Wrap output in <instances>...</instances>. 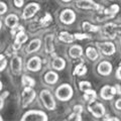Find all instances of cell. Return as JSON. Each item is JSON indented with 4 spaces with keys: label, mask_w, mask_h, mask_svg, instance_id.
<instances>
[{
    "label": "cell",
    "mask_w": 121,
    "mask_h": 121,
    "mask_svg": "<svg viewBox=\"0 0 121 121\" xmlns=\"http://www.w3.org/2000/svg\"><path fill=\"white\" fill-rule=\"evenodd\" d=\"M104 120L106 121H108V120H110V121H118L119 119L117 118V117H111V116H107L106 118H104Z\"/></svg>",
    "instance_id": "cell-41"
},
{
    "label": "cell",
    "mask_w": 121,
    "mask_h": 121,
    "mask_svg": "<svg viewBox=\"0 0 121 121\" xmlns=\"http://www.w3.org/2000/svg\"><path fill=\"white\" fill-rule=\"evenodd\" d=\"M59 39L60 41H64V43H73L76 39H75L74 35H71V33L67 32V31H62V32H60V35H59Z\"/></svg>",
    "instance_id": "cell-20"
},
{
    "label": "cell",
    "mask_w": 121,
    "mask_h": 121,
    "mask_svg": "<svg viewBox=\"0 0 121 121\" xmlns=\"http://www.w3.org/2000/svg\"><path fill=\"white\" fill-rule=\"evenodd\" d=\"M115 107H116V109H118V110H121V99H118L115 102Z\"/></svg>",
    "instance_id": "cell-40"
},
{
    "label": "cell",
    "mask_w": 121,
    "mask_h": 121,
    "mask_svg": "<svg viewBox=\"0 0 121 121\" xmlns=\"http://www.w3.org/2000/svg\"><path fill=\"white\" fill-rule=\"evenodd\" d=\"M87 73V67L84 64H79L76 66L74 70V75L75 76H84Z\"/></svg>",
    "instance_id": "cell-24"
},
{
    "label": "cell",
    "mask_w": 121,
    "mask_h": 121,
    "mask_svg": "<svg viewBox=\"0 0 121 121\" xmlns=\"http://www.w3.org/2000/svg\"><path fill=\"white\" fill-rule=\"evenodd\" d=\"M76 7L81 9H90V10H98L101 9L99 4L94 2L93 0H77L76 1Z\"/></svg>",
    "instance_id": "cell-7"
},
{
    "label": "cell",
    "mask_w": 121,
    "mask_h": 121,
    "mask_svg": "<svg viewBox=\"0 0 121 121\" xmlns=\"http://www.w3.org/2000/svg\"><path fill=\"white\" fill-rule=\"evenodd\" d=\"M21 58L18 56H14L11 59L10 62V67H11V71L12 73L15 75H18L21 72V68H22V62H21Z\"/></svg>",
    "instance_id": "cell-13"
},
{
    "label": "cell",
    "mask_w": 121,
    "mask_h": 121,
    "mask_svg": "<svg viewBox=\"0 0 121 121\" xmlns=\"http://www.w3.org/2000/svg\"><path fill=\"white\" fill-rule=\"evenodd\" d=\"M56 96L60 101H69L73 97V88L69 84H63L56 91Z\"/></svg>",
    "instance_id": "cell-1"
},
{
    "label": "cell",
    "mask_w": 121,
    "mask_h": 121,
    "mask_svg": "<svg viewBox=\"0 0 121 121\" xmlns=\"http://www.w3.org/2000/svg\"><path fill=\"white\" fill-rule=\"evenodd\" d=\"M88 110L96 118H101L105 115V107L103 106V104L96 101L90 102V104L88 105Z\"/></svg>",
    "instance_id": "cell-4"
},
{
    "label": "cell",
    "mask_w": 121,
    "mask_h": 121,
    "mask_svg": "<svg viewBox=\"0 0 121 121\" xmlns=\"http://www.w3.org/2000/svg\"><path fill=\"white\" fill-rule=\"evenodd\" d=\"M86 56L87 58L91 60H96L98 58H99V54L96 51V48H94L92 47H89L86 48Z\"/></svg>",
    "instance_id": "cell-22"
},
{
    "label": "cell",
    "mask_w": 121,
    "mask_h": 121,
    "mask_svg": "<svg viewBox=\"0 0 121 121\" xmlns=\"http://www.w3.org/2000/svg\"><path fill=\"white\" fill-rule=\"evenodd\" d=\"M59 80V76L56 73L52 71H50L48 72L47 74L44 75V82L47 83V84H50V85H54L56 84V82Z\"/></svg>",
    "instance_id": "cell-19"
},
{
    "label": "cell",
    "mask_w": 121,
    "mask_h": 121,
    "mask_svg": "<svg viewBox=\"0 0 121 121\" xmlns=\"http://www.w3.org/2000/svg\"><path fill=\"white\" fill-rule=\"evenodd\" d=\"M96 98H97V94H96L95 91L92 90V89L84 92V99H85V101L89 102V103L92 101H95Z\"/></svg>",
    "instance_id": "cell-23"
},
{
    "label": "cell",
    "mask_w": 121,
    "mask_h": 121,
    "mask_svg": "<svg viewBox=\"0 0 121 121\" xmlns=\"http://www.w3.org/2000/svg\"><path fill=\"white\" fill-rule=\"evenodd\" d=\"M44 48L48 54H54L55 47H54V35H48L44 39Z\"/></svg>",
    "instance_id": "cell-16"
},
{
    "label": "cell",
    "mask_w": 121,
    "mask_h": 121,
    "mask_svg": "<svg viewBox=\"0 0 121 121\" xmlns=\"http://www.w3.org/2000/svg\"><path fill=\"white\" fill-rule=\"evenodd\" d=\"M0 60H1V65H0V71H3L5 69V67H6V64H7V62H6V59H5V56H3L2 54L0 55Z\"/></svg>",
    "instance_id": "cell-33"
},
{
    "label": "cell",
    "mask_w": 121,
    "mask_h": 121,
    "mask_svg": "<svg viewBox=\"0 0 121 121\" xmlns=\"http://www.w3.org/2000/svg\"><path fill=\"white\" fill-rule=\"evenodd\" d=\"M13 2H14V5L16 7H21L23 5L24 0H13Z\"/></svg>",
    "instance_id": "cell-37"
},
{
    "label": "cell",
    "mask_w": 121,
    "mask_h": 121,
    "mask_svg": "<svg viewBox=\"0 0 121 121\" xmlns=\"http://www.w3.org/2000/svg\"><path fill=\"white\" fill-rule=\"evenodd\" d=\"M20 48H21V44L18 43H16V41H14V43H13V45H12V48H13V50H14V51H18Z\"/></svg>",
    "instance_id": "cell-38"
},
{
    "label": "cell",
    "mask_w": 121,
    "mask_h": 121,
    "mask_svg": "<svg viewBox=\"0 0 121 121\" xmlns=\"http://www.w3.org/2000/svg\"><path fill=\"white\" fill-rule=\"evenodd\" d=\"M82 27L85 31H90V32H96L99 30V26H96V25H92L90 22H83L82 23Z\"/></svg>",
    "instance_id": "cell-26"
},
{
    "label": "cell",
    "mask_w": 121,
    "mask_h": 121,
    "mask_svg": "<svg viewBox=\"0 0 121 121\" xmlns=\"http://www.w3.org/2000/svg\"><path fill=\"white\" fill-rule=\"evenodd\" d=\"M76 13L74 12L72 9H65L62 11V13L60 15V21L63 22L64 24H72L74 23L75 20H76Z\"/></svg>",
    "instance_id": "cell-8"
},
{
    "label": "cell",
    "mask_w": 121,
    "mask_h": 121,
    "mask_svg": "<svg viewBox=\"0 0 121 121\" xmlns=\"http://www.w3.org/2000/svg\"><path fill=\"white\" fill-rule=\"evenodd\" d=\"M26 68L30 72H37L40 70L41 68V60L39 56H32L31 59L28 60L27 64H26Z\"/></svg>",
    "instance_id": "cell-12"
},
{
    "label": "cell",
    "mask_w": 121,
    "mask_h": 121,
    "mask_svg": "<svg viewBox=\"0 0 121 121\" xmlns=\"http://www.w3.org/2000/svg\"><path fill=\"white\" fill-rule=\"evenodd\" d=\"M97 47L104 56H112V55H114L115 52H116L115 44L113 43H111V41L97 43Z\"/></svg>",
    "instance_id": "cell-6"
},
{
    "label": "cell",
    "mask_w": 121,
    "mask_h": 121,
    "mask_svg": "<svg viewBox=\"0 0 121 121\" xmlns=\"http://www.w3.org/2000/svg\"><path fill=\"white\" fill-rule=\"evenodd\" d=\"M26 40H27V35H26V33L23 31V30L20 32H18L17 35H15V41L18 43L22 44V43H24Z\"/></svg>",
    "instance_id": "cell-28"
},
{
    "label": "cell",
    "mask_w": 121,
    "mask_h": 121,
    "mask_svg": "<svg viewBox=\"0 0 121 121\" xmlns=\"http://www.w3.org/2000/svg\"><path fill=\"white\" fill-rule=\"evenodd\" d=\"M118 11H119V6L117 4H113V5H111L110 7H109V8L105 9L104 13L106 15H109L110 17H112V16H114L115 14L118 13Z\"/></svg>",
    "instance_id": "cell-27"
},
{
    "label": "cell",
    "mask_w": 121,
    "mask_h": 121,
    "mask_svg": "<svg viewBox=\"0 0 121 121\" xmlns=\"http://www.w3.org/2000/svg\"><path fill=\"white\" fill-rule=\"evenodd\" d=\"M52 67L56 71H62V70L65 69V67H66V60L63 58L56 56V58H55L54 60H52Z\"/></svg>",
    "instance_id": "cell-18"
},
{
    "label": "cell",
    "mask_w": 121,
    "mask_h": 121,
    "mask_svg": "<svg viewBox=\"0 0 121 121\" xmlns=\"http://www.w3.org/2000/svg\"><path fill=\"white\" fill-rule=\"evenodd\" d=\"M35 91L32 89V87H25L22 91L21 98H22V106L26 107L28 106L31 102L35 99Z\"/></svg>",
    "instance_id": "cell-5"
},
{
    "label": "cell",
    "mask_w": 121,
    "mask_h": 121,
    "mask_svg": "<svg viewBox=\"0 0 121 121\" xmlns=\"http://www.w3.org/2000/svg\"><path fill=\"white\" fill-rule=\"evenodd\" d=\"M116 78L119 79V80H121V64H120L119 68H118V69H117V71H116Z\"/></svg>",
    "instance_id": "cell-39"
},
{
    "label": "cell",
    "mask_w": 121,
    "mask_h": 121,
    "mask_svg": "<svg viewBox=\"0 0 121 121\" xmlns=\"http://www.w3.org/2000/svg\"><path fill=\"white\" fill-rule=\"evenodd\" d=\"M69 55L73 59H79L83 56V48L80 45H72L69 50Z\"/></svg>",
    "instance_id": "cell-17"
},
{
    "label": "cell",
    "mask_w": 121,
    "mask_h": 121,
    "mask_svg": "<svg viewBox=\"0 0 121 121\" xmlns=\"http://www.w3.org/2000/svg\"><path fill=\"white\" fill-rule=\"evenodd\" d=\"M68 120H76V121H81L82 118H81V114H79V113H76V112H73L72 114L69 116V118Z\"/></svg>",
    "instance_id": "cell-32"
},
{
    "label": "cell",
    "mask_w": 121,
    "mask_h": 121,
    "mask_svg": "<svg viewBox=\"0 0 121 121\" xmlns=\"http://www.w3.org/2000/svg\"><path fill=\"white\" fill-rule=\"evenodd\" d=\"M17 23H18V16L16 14H9L8 16L5 18V24L10 28L16 26Z\"/></svg>",
    "instance_id": "cell-21"
},
{
    "label": "cell",
    "mask_w": 121,
    "mask_h": 121,
    "mask_svg": "<svg viewBox=\"0 0 121 121\" xmlns=\"http://www.w3.org/2000/svg\"><path fill=\"white\" fill-rule=\"evenodd\" d=\"M23 30V26H21V25H16V26H14V27L11 28V35H16L18 32H20Z\"/></svg>",
    "instance_id": "cell-31"
},
{
    "label": "cell",
    "mask_w": 121,
    "mask_h": 121,
    "mask_svg": "<svg viewBox=\"0 0 121 121\" xmlns=\"http://www.w3.org/2000/svg\"><path fill=\"white\" fill-rule=\"evenodd\" d=\"M74 112L81 114V113L83 112V106L82 105H75L74 106Z\"/></svg>",
    "instance_id": "cell-36"
},
{
    "label": "cell",
    "mask_w": 121,
    "mask_h": 121,
    "mask_svg": "<svg viewBox=\"0 0 121 121\" xmlns=\"http://www.w3.org/2000/svg\"><path fill=\"white\" fill-rule=\"evenodd\" d=\"M117 33H118V25L114 23H109L104 26V35H106V37L113 39Z\"/></svg>",
    "instance_id": "cell-14"
},
{
    "label": "cell",
    "mask_w": 121,
    "mask_h": 121,
    "mask_svg": "<svg viewBox=\"0 0 121 121\" xmlns=\"http://www.w3.org/2000/svg\"><path fill=\"white\" fill-rule=\"evenodd\" d=\"M22 121H47L48 115L44 112L39 110H29L24 113L21 118Z\"/></svg>",
    "instance_id": "cell-3"
},
{
    "label": "cell",
    "mask_w": 121,
    "mask_h": 121,
    "mask_svg": "<svg viewBox=\"0 0 121 121\" xmlns=\"http://www.w3.org/2000/svg\"><path fill=\"white\" fill-rule=\"evenodd\" d=\"M7 11V6L4 2H0V14L3 15Z\"/></svg>",
    "instance_id": "cell-35"
},
{
    "label": "cell",
    "mask_w": 121,
    "mask_h": 121,
    "mask_svg": "<svg viewBox=\"0 0 121 121\" xmlns=\"http://www.w3.org/2000/svg\"><path fill=\"white\" fill-rule=\"evenodd\" d=\"M40 45H41L40 39H32V40L28 43L27 47H26V48H25L26 54H32V52L39 51V48H40Z\"/></svg>",
    "instance_id": "cell-15"
},
{
    "label": "cell",
    "mask_w": 121,
    "mask_h": 121,
    "mask_svg": "<svg viewBox=\"0 0 121 121\" xmlns=\"http://www.w3.org/2000/svg\"><path fill=\"white\" fill-rule=\"evenodd\" d=\"M21 83H22V85H23L24 87H33V86L35 85V79H32L31 77H29V76H26V75H24L23 77H22Z\"/></svg>",
    "instance_id": "cell-25"
},
{
    "label": "cell",
    "mask_w": 121,
    "mask_h": 121,
    "mask_svg": "<svg viewBox=\"0 0 121 121\" xmlns=\"http://www.w3.org/2000/svg\"><path fill=\"white\" fill-rule=\"evenodd\" d=\"M97 71L101 76H109L112 72V64L108 60H103L98 65Z\"/></svg>",
    "instance_id": "cell-11"
},
{
    "label": "cell",
    "mask_w": 121,
    "mask_h": 121,
    "mask_svg": "<svg viewBox=\"0 0 121 121\" xmlns=\"http://www.w3.org/2000/svg\"><path fill=\"white\" fill-rule=\"evenodd\" d=\"M39 98L43 102V105L48 110H54L56 108V101L54 99V96L52 95V93L48 90H41L39 93Z\"/></svg>",
    "instance_id": "cell-2"
},
{
    "label": "cell",
    "mask_w": 121,
    "mask_h": 121,
    "mask_svg": "<svg viewBox=\"0 0 121 121\" xmlns=\"http://www.w3.org/2000/svg\"><path fill=\"white\" fill-rule=\"evenodd\" d=\"M118 93L117 92V88L116 87H111L109 85L104 86L103 88L101 89L100 92V96L103 100H111L114 98V96Z\"/></svg>",
    "instance_id": "cell-10"
},
{
    "label": "cell",
    "mask_w": 121,
    "mask_h": 121,
    "mask_svg": "<svg viewBox=\"0 0 121 121\" xmlns=\"http://www.w3.org/2000/svg\"><path fill=\"white\" fill-rule=\"evenodd\" d=\"M79 88H80L82 92H86V91L92 89V85H91V83L88 81H81L79 83Z\"/></svg>",
    "instance_id": "cell-30"
},
{
    "label": "cell",
    "mask_w": 121,
    "mask_h": 121,
    "mask_svg": "<svg viewBox=\"0 0 121 121\" xmlns=\"http://www.w3.org/2000/svg\"><path fill=\"white\" fill-rule=\"evenodd\" d=\"M52 22V17L50 13H45L44 16L40 19V24L43 26H48Z\"/></svg>",
    "instance_id": "cell-29"
},
{
    "label": "cell",
    "mask_w": 121,
    "mask_h": 121,
    "mask_svg": "<svg viewBox=\"0 0 121 121\" xmlns=\"http://www.w3.org/2000/svg\"><path fill=\"white\" fill-rule=\"evenodd\" d=\"M39 10V5L37 3H28L25 6V8L22 12V18L23 19H29V18L33 17L35 15V13Z\"/></svg>",
    "instance_id": "cell-9"
},
{
    "label": "cell",
    "mask_w": 121,
    "mask_h": 121,
    "mask_svg": "<svg viewBox=\"0 0 121 121\" xmlns=\"http://www.w3.org/2000/svg\"><path fill=\"white\" fill-rule=\"evenodd\" d=\"M63 2H70V1H72V0H62Z\"/></svg>",
    "instance_id": "cell-42"
},
{
    "label": "cell",
    "mask_w": 121,
    "mask_h": 121,
    "mask_svg": "<svg viewBox=\"0 0 121 121\" xmlns=\"http://www.w3.org/2000/svg\"><path fill=\"white\" fill-rule=\"evenodd\" d=\"M75 39H89V35H84V33H75Z\"/></svg>",
    "instance_id": "cell-34"
}]
</instances>
